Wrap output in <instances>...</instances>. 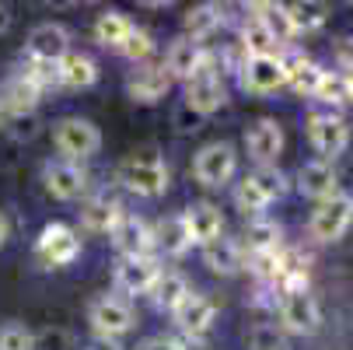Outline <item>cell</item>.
<instances>
[{
  "label": "cell",
  "instance_id": "5bb4252c",
  "mask_svg": "<svg viewBox=\"0 0 353 350\" xmlns=\"http://www.w3.org/2000/svg\"><path fill=\"white\" fill-rule=\"evenodd\" d=\"M42 182L53 200H77L88 186V175L77 162H49L42 168Z\"/></svg>",
  "mask_w": 353,
  "mask_h": 350
},
{
  "label": "cell",
  "instance_id": "f6af8a7d",
  "mask_svg": "<svg viewBox=\"0 0 353 350\" xmlns=\"http://www.w3.org/2000/svg\"><path fill=\"white\" fill-rule=\"evenodd\" d=\"M175 347L179 350H207L203 336H175Z\"/></svg>",
  "mask_w": 353,
  "mask_h": 350
},
{
  "label": "cell",
  "instance_id": "d6a6232c",
  "mask_svg": "<svg viewBox=\"0 0 353 350\" xmlns=\"http://www.w3.org/2000/svg\"><path fill=\"white\" fill-rule=\"evenodd\" d=\"M252 14H256L266 28H270V35L276 39V42H287V39H294V32H290V21H287V8L283 4H252L248 8Z\"/></svg>",
  "mask_w": 353,
  "mask_h": 350
},
{
  "label": "cell",
  "instance_id": "2e32d148",
  "mask_svg": "<svg viewBox=\"0 0 353 350\" xmlns=\"http://www.w3.org/2000/svg\"><path fill=\"white\" fill-rule=\"evenodd\" d=\"M158 277H161L158 256H133V260H123L116 266V287L126 294H147Z\"/></svg>",
  "mask_w": 353,
  "mask_h": 350
},
{
  "label": "cell",
  "instance_id": "3957f363",
  "mask_svg": "<svg viewBox=\"0 0 353 350\" xmlns=\"http://www.w3.org/2000/svg\"><path fill=\"white\" fill-rule=\"evenodd\" d=\"M53 144L63 155V162H84L102 147V133H98V126L91 119L67 116V119L53 123Z\"/></svg>",
  "mask_w": 353,
  "mask_h": 350
},
{
  "label": "cell",
  "instance_id": "277c9868",
  "mask_svg": "<svg viewBox=\"0 0 353 350\" xmlns=\"http://www.w3.org/2000/svg\"><path fill=\"white\" fill-rule=\"evenodd\" d=\"M350 228H353V196L350 193H336V196L322 200L312 214V224H308L315 242H336Z\"/></svg>",
  "mask_w": 353,
  "mask_h": 350
},
{
  "label": "cell",
  "instance_id": "5b68a950",
  "mask_svg": "<svg viewBox=\"0 0 353 350\" xmlns=\"http://www.w3.org/2000/svg\"><path fill=\"white\" fill-rule=\"evenodd\" d=\"M35 256L46 266H70L81 256V238H77V231L70 224L53 221V224L42 228V235L35 242Z\"/></svg>",
  "mask_w": 353,
  "mask_h": 350
},
{
  "label": "cell",
  "instance_id": "ac0fdd59",
  "mask_svg": "<svg viewBox=\"0 0 353 350\" xmlns=\"http://www.w3.org/2000/svg\"><path fill=\"white\" fill-rule=\"evenodd\" d=\"M172 315H175L182 336H203V333L214 326V319H217V305L210 302L207 294H192V291H189L185 302H182Z\"/></svg>",
  "mask_w": 353,
  "mask_h": 350
},
{
  "label": "cell",
  "instance_id": "8992f818",
  "mask_svg": "<svg viewBox=\"0 0 353 350\" xmlns=\"http://www.w3.org/2000/svg\"><path fill=\"white\" fill-rule=\"evenodd\" d=\"M88 322H91V329L102 340H116V336L130 333L137 319H133V309L123 302V298L98 294L94 302L88 305Z\"/></svg>",
  "mask_w": 353,
  "mask_h": 350
},
{
  "label": "cell",
  "instance_id": "603a6c76",
  "mask_svg": "<svg viewBox=\"0 0 353 350\" xmlns=\"http://www.w3.org/2000/svg\"><path fill=\"white\" fill-rule=\"evenodd\" d=\"M39 91L18 74V77H11L8 84H4V95H0V109H4V116L11 113V116H32L35 113V106H39Z\"/></svg>",
  "mask_w": 353,
  "mask_h": 350
},
{
  "label": "cell",
  "instance_id": "b9f144b4",
  "mask_svg": "<svg viewBox=\"0 0 353 350\" xmlns=\"http://www.w3.org/2000/svg\"><path fill=\"white\" fill-rule=\"evenodd\" d=\"M35 350H70V333L67 329H42V333H35Z\"/></svg>",
  "mask_w": 353,
  "mask_h": 350
},
{
  "label": "cell",
  "instance_id": "74e56055",
  "mask_svg": "<svg viewBox=\"0 0 353 350\" xmlns=\"http://www.w3.org/2000/svg\"><path fill=\"white\" fill-rule=\"evenodd\" d=\"M276 266H280V249H273V253H252V256H245L241 270H248L252 277H259L263 284H273Z\"/></svg>",
  "mask_w": 353,
  "mask_h": 350
},
{
  "label": "cell",
  "instance_id": "4dcf8cb0",
  "mask_svg": "<svg viewBox=\"0 0 353 350\" xmlns=\"http://www.w3.org/2000/svg\"><path fill=\"white\" fill-rule=\"evenodd\" d=\"M130 28H133V21L123 11H102V14H98V21H94V39L102 42V46H109V49H119L126 42Z\"/></svg>",
  "mask_w": 353,
  "mask_h": 350
},
{
  "label": "cell",
  "instance_id": "ffe728a7",
  "mask_svg": "<svg viewBox=\"0 0 353 350\" xmlns=\"http://www.w3.org/2000/svg\"><path fill=\"white\" fill-rule=\"evenodd\" d=\"M297 189L305 193L308 200H329V196H336L339 193V179H336V168H332V162H305L297 168Z\"/></svg>",
  "mask_w": 353,
  "mask_h": 350
},
{
  "label": "cell",
  "instance_id": "bcb514c9",
  "mask_svg": "<svg viewBox=\"0 0 353 350\" xmlns=\"http://www.w3.org/2000/svg\"><path fill=\"white\" fill-rule=\"evenodd\" d=\"M84 350H123V347H119L116 340H102V336H98V340H91Z\"/></svg>",
  "mask_w": 353,
  "mask_h": 350
},
{
  "label": "cell",
  "instance_id": "681fc988",
  "mask_svg": "<svg viewBox=\"0 0 353 350\" xmlns=\"http://www.w3.org/2000/svg\"><path fill=\"white\" fill-rule=\"evenodd\" d=\"M8 28H11V11H8V8H0V35H4Z\"/></svg>",
  "mask_w": 353,
  "mask_h": 350
},
{
  "label": "cell",
  "instance_id": "f907efd6",
  "mask_svg": "<svg viewBox=\"0 0 353 350\" xmlns=\"http://www.w3.org/2000/svg\"><path fill=\"white\" fill-rule=\"evenodd\" d=\"M0 123H4V109H0Z\"/></svg>",
  "mask_w": 353,
  "mask_h": 350
},
{
  "label": "cell",
  "instance_id": "60d3db41",
  "mask_svg": "<svg viewBox=\"0 0 353 350\" xmlns=\"http://www.w3.org/2000/svg\"><path fill=\"white\" fill-rule=\"evenodd\" d=\"M252 350H283V333L276 329V326H256L252 329Z\"/></svg>",
  "mask_w": 353,
  "mask_h": 350
},
{
  "label": "cell",
  "instance_id": "30bf717a",
  "mask_svg": "<svg viewBox=\"0 0 353 350\" xmlns=\"http://www.w3.org/2000/svg\"><path fill=\"white\" fill-rule=\"evenodd\" d=\"M287 84V67L283 57H245L241 64V88L252 95H270Z\"/></svg>",
  "mask_w": 353,
  "mask_h": 350
},
{
  "label": "cell",
  "instance_id": "e575fe53",
  "mask_svg": "<svg viewBox=\"0 0 353 350\" xmlns=\"http://www.w3.org/2000/svg\"><path fill=\"white\" fill-rule=\"evenodd\" d=\"M234 207L241 211V214H259V211H266L270 207V196L252 182V175H245L241 182H238V189H234Z\"/></svg>",
  "mask_w": 353,
  "mask_h": 350
},
{
  "label": "cell",
  "instance_id": "c3c4849f",
  "mask_svg": "<svg viewBox=\"0 0 353 350\" xmlns=\"http://www.w3.org/2000/svg\"><path fill=\"white\" fill-rule=\"evenodd\" d=\"M8 238H11V224H8V217H4V211H0V249L8 245Z\"/></svg>",
  "mask_w": 353,
  "mask_h": 350
},
{
  "label": "cell",
  "instance_id": "8d00e7d4",
  "mask_svg": "<svg viewBox=\"0 0 353 350\" xmlns=\"http://www.w3.org/2000/svg\"><path fill=\"white\" fill-rule=\"evenodd\" d=\"M252 182H256V186L270 196V204L287 193V175H283L276 165H259L256 172H252Z\"/></svg>",
  "mask_w": 353,
  "mask_h": 350
},
{
  "label": "cell",
  "instance_id": "d6986e66",
  "mask_svg": "<svg viewBox=\"0 0 353 350\" xmlns=\"http://www.w3.org/2000/svg\"><path fill=\"white\" fill-rule=\"evenodd\" d=\"M207 64V49H203V42H192V39H175L172 46H168V57H165V74L172 77V81H189L199 67Z\"/></svg>",
  "mask_w": 353,
  "mask_h": 350
},
{
  "label": "cell",
  "instance_id": "7bdbcfd3",
  "mask_svg": "<svg viewBox=\"0 0 353 350\" xmlns=\"http://www.w3.org/2000/svg\"><path fill=\"white\" fill-rule=\"evenodd\" d=\"M11 123H14V137H18V140H28V137H35V130H39L35 113H32V116H11Z\"/></svg>",
  "mask_w": 353,
  "mask_h": 350
},
{
  "label": "cell",
  "instance_id": "4fadbf2b",
  "mask_svg": "<svg viewBox=\"0 0 353 350\" xmlns=\"http://www.w3.org/2000/svg\"><path fill=\"white\" fill-rule=\"evenodd\" d=\"M168 88H172V77L165 74V67H154V64H140L126 77V91H130L133 102H140V106L161 102V98L168 95Z\"/></svg>",
  "mask_w": 353,
  "mask_h": 350
},
{
  "label": "cell",
  "instance_id": "836d02e7",
  "mask_svg": "<svg viewBox=\"0 0 353 350\" xmlns=\"http://www.w3.org/2000/svg\"><path fill=\"white\" fill-rule=\"evenodd\" d=\"M21 77L42 95L49 88H60V64H46V60H28Z\"/></svg>",
  "mask_w": 353,
  "mask_h": 350
},
{
  "label": "cell",
  "instance_id": "6da1fadb",
  "mask_svg": "<svg viewBox=\"0 0 353 350\" xmlns=\"http://www.w3.org/2000/svg\"><path fill=\"white\" fill-rule=\"evenodd\" d=\"M119 182L143 200H158L168 189V168L154 151H140L119 165Z\"/></svg>",
  "mask_w": 353,
  "mask_h": 350
},
{
  "label": "cell",
  "instance_id": "7dc6e473",
  "mask_svg": "<svg viewBox=\"0 0 353 350\" xmlns=\"http://www.w3.org/2000/svg\"><path fill=\"white\" fill-rule=\"evenodd\" d=\"M343 84H346V102H353V64H346V70H343Z\"/></svg>",
  "mask_w": 353,
  "mask_h": 350
},
{
  "label": "cell",
  "instance_id": "7402d4cb",
  "mask_svg": "<svg viewBox=\"0 0 353 350\" xmlns=\"http://www.w3.org/2000/svg\"><path fill=\"white\" fill-rule=\"evenodd\" d=\"M203 263H207L214 273H221V277H234V273H241V266H245V253H241L238 242H231V238L221 235L217 242L203 245Z\"/></svg>",
  "mask_w": 353,
  "mask_h": 350
},
{
  "label": "cell",
  "instance_id": "44dd1931",
  "mask_svg": "<svg viewBox=\"0 0 353 350\" xmlns=\"http://www.w3.org/2000/svg\"><path fill=\"white\" fill-rule=\"evenodd\" d=\"M123 214H126V211H123V204H119L116 196H109V193L91 196L88 204L81 207V221H84V228H88V231H94V235H109Z\"/></svg>",
  "mask_w": 353,
  "mask_h": 350
},
{
  "label": "cell",
  "instance_id": "ee69618b",
  "mask_svg": "<svg viewBox=\"0 0 353 350\" xmlns=\"http://www.w3.org/2000/svg\"><path fill=\"white\" fill-rule=\"evenodd\" d=\"M137 350H179V347H175V336H150Z\"/></svg>",
  "mask_w": 353,
  "mask_h": 350
},
{
  "label": "cell",
  "instance_id": "484cf974",
  "mask_svg": "<svg viewBox=\"0 0 353 350\" xmlns=\"http://www.w3.org/2000/svg\"><path fill=\"white\" fill-rule=\"evenodd\" d=\"M283 67H287V84H290L297 95H312V98H315V88H319V81H322V67H319L312 57H305V53L287 57Z\"/></svg>",
  "mask_w": 353,
  "mask_h": 350
},
{
  "label": "cell",
  "instance_id": "f546056e",
  "mask_svg": "<svg viewBox=\"0 0 353 350\" xmlns=\"http://www.w3.org/2000/svg\"><path fill=\"white\" fill-rule=\"evenodd\" d=\"M241 238H245L241 242L245 256H252V253H273V249H280V224L276 221H248Z\"/></svg>",
  "mask_w": 353,
  "mask_h": 350
},
{
  "label": "cell",
  "instance_id": "8fae6325",
  "mask_svg": "<svg viewBox=\"0 0 353 350\" xmlns=\"http://www.w3.org/2000/svg\"><path fill=\"white\" fill-rule=\"evenodd\" d=\"M109 235H112V245H116V253L123 260L150 256V249H154V231H150V224L137 214H123Z\"/></svg>",
  "mask_w": 353,
  "mask_h": 350
},
{
  "label": "cell",
  "instance_id": "e0dca14e",
  "mask_svg": "<svg viewBox=\"0 0 353 350\" xmlns=\"http://www.w3.org/2000/svg\"><path fill=\"white\" fill-rule=\"evenodd\" d=\"M182 221L189 228L192 245H210V242H217L224 235V214H221V207L207 204V200H199V204L185 207Z\"/></svg>",
  "mask_w": 353,
  "mask_h": 350
},
{
  "label": "cell",
  "instance_id": "7c38bea8",
  "mask_svg": "<svg viewBox=\"0 0 353 350\" xmlns=\"http://www.w3.org/2000/svg\"><path fill=\"white\" fill-rule=\"evenodd\" d=\"M28 60H46V64H60L67 53H70V32L57 21H42L32 28L28 42Z\"/></svg>",
  "mask_w": 353,
  "mask_h": 350
},
{
  "label": "cell",
  "instance_id": "9c48e42d",
  "mask_svg": "<svg viewBox=\"0 0 353 350\" xmlns=\"http://www.w3.org/2000/svg\"><path fill=\"white\" fill-rule=\"evenodd\" d=\"M276 309H280V322H283L287 333L312 336V333H319V326H322V309H319V302H315V294H308V291L283 294Z\"/></svg>",
  "mask_w": 353,
  "mask_h": 350
},
{
  "label": "cell",
  "instance_id": "f1b7e54d",
  "mask_svg": "<svg viewBox=\"0 0 353 350\" xmlns=\"http://www.w3.org/2000/svg\"><path fill=\"white\" fill-rule=\"evenodd\" d=\"M287 8V21H290V32L294 35H308V32H319L329 18V8L325 4H315V0H301V4H283Z\"/></svg>",
  "mask_w": 353,
  "mask_h": 350
},
{
  "label": "cell",
  "instance_id": "4316f807",
  "mask_svg": "<svg viewBox=\"0 0 353 350\" xmlns=\"http://www.w3.org/2000/svg\"><path fill=\"white\" fill-rule=\"evenodd\" d=\"M94 81H98V64H94L91 57H84V53H67V57L60 60V88L81 91V88H91Z\"/></svg>",
  "mask_w": 353,
  "mask_h": 350
},
{
  "label": "cell",
  "instance_id": "9a60e30c",
  "mask_svg": "<svg viewBox=\"0 0 353 350\" xmlns=\"http://www.w3.org/2000/svg\"><path fill=\"white\" fill-rule=\"evenodd\" d=\"M245 147H248V158L259 162V165H273L276 155L283 151V130L276 119H256L245 133Z\"/></svg>",
  "mask_w": 353,
  "mask_h": 350
},
{
  "label": "cell",
  "instance_id": "7a4b0ae2",
  "mask_svg": "<svg viewBox=\"0 0 353 350\" xmlns=\"http://www.w3.org/2000/svg\"><path fill=\"white\" fill-rule=\"evenodd\" d=\"M224 102H228V88L217 74L214 57L207 53V64L185 81V109L192 116H214V113L224 109Z\"/></svg>",
  "mask_w": 353,
  "mask_h": 350
},
{
  "label": "cell",
  "instance_id": "cb8c5ba5",
  "mask_svg": "<svg viewBox=\"0 0 353 350\" xmlns=\"http://www.w3.org/2000/svg\"><path fill=\"white\" fill-rule=\"evenodd\" d=\"M150 298H154V305L161 312H175L182 302H185V294H189V280L175 270H161V277L154 280V287L147 291Z\"/></svg>",
  "mask_w": 353,
  "mask_h": 350
},
{
  "label": "cell",
  "instance_id": "ba28073f",
  "mask_svg": "<svg viewBox=\"0 0 353 350\" xmlns=\"http://www.w3.org/2000/svg\"><path fill=\"white\" fill-rule=\"evenodd\" d=\"M234 168H238V155H234V147L224 144V140L199 147V155L192 162V175L203 182V186H224V182H231Z\"/></svg>",
  "mask_w": 353,
  "mask_h": 350
},
{
  "label": "cell",
  "instance_id": "83f0119b",
  "mask_svg": "<svg viewBox=\"0 0 353 350\" xmlns=\"http://www.w3.org/2000/svg\"><path fill=\"white\" fill-rule=\"evenodd\" d=\"M154 245L161 249L165 256H182V253H189L192 238H189V228H185L182 214H172V217H165V221L158 224V231H154Z\"/></svg>",
  "mask_w": 353,
  "mask_h": 350
},
{
  "label": "cell",
  "instance_id": "f35d334b",
  "mask_svg": "<svg viewBox=\"0 0 353 350\" xmlns=\"http://www.w3.org/2000/svg\"><path fill=\"white\" fill-rule=\"evenodd\" d=\"M315 98L325 106H346V84H343V74L336 70H322V81L315 88Z\"/></svg>",
  "mask_w": 353,
  "mask_h": 350
},
{
  "label": "cell",
  "instance_id": "d590c367",
  "mask_svg": "<svg viewBox=\"0 0 353 350\" xmlns=\"http://www.w3.org/2000/svg\"><path fill=\"white\" fill-rule=\"evenodd\" d=\"M119 53L140 67V64H147V57H150V53H154V39H150V32H143V28H137V25H133V28H130V35H126V42L119 46Z\"/></svg>",
  "mask_w": 353,
  "mask_h": 350
},
{
  "label": "cell",
  "instance_id": "52a82bcc",
  "mask_svg": "<svg viewBox=\"0 0 353 350\" xmlns=\"http://www.w3.org/2000/svg\"><path fill=\"white\" fill-rule=\"evenodd\" d=\"M308 140H312L315 151L322 155V162H332V158H339L346 151L350 126L336 113H315V116H308Z\"/></svg>",
  "mask_w": 353,
  "mask_h": 350
},
{
  "label": "cell",
  "instance_id": "1f68e13d",
  "mask_svg": "<svg viewBox=\"0 0 353 350\" xmlns=\"http://www.w3.org/2000/svg\"><path fill=\"white\" fill-rule=\"evenodd\" d=\"M241 49H245V57H273L276 53V39L256 14L241 25Z\"/></svg>",
  "mask_w": 353,
  "mask_h": 350
},
{
  "label": "cell",
  "instance_id": "ab89813d",
  "mask_svg": "<svg viewBox=\"0 0 353 350\" xmlns=\"http://www.w3.org/2000/svg\"><path fill=\"white\" fill-rule=\"evenodd\" d=\"M0 350H35V333L21 322L0 326Z\"/></svg>",
  "mask_w": 353,
  "mask_h": 350
},
{
  "label": "cell",
  "instance_id": "d4e9b609",
  "mask_svg": "<svg viewBox=\"0 0 353 350\" xmlns=\"http://www.w3.org/2000/svg\"><path fill=\"white\" fill-rule=\"evenodd\" d=\"M221 21H224V11H221L217 4H196V8L185 11L182 28H185V39L203 42V39H210V35L221 28Z\"/></svg>",
  "mask_w": 353,
  "mask_h": 350
}]
</instances>
